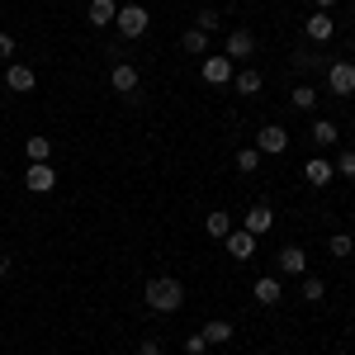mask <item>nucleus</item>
Here are the masks:
<instances>
[{
	"mask_svg": "<svg viewBox=\"0 0 355 355\" xmlns=\"http://www.w3.org/2000/svg\"><path fill=\"white\" fill-rule=\"evenodd\" d=\"M5 85H10L15 95H28V90L38 85V71H33V67H19V62H15V67H5Z\"/></svg>",
	"mask_w": 355,
	"mask_h": 355,
	"instance_id": "obj_11",
	"label": "nucleus"
},
{
	"mask_svg": "<svg viewBox=\"0 0 355 355\" xmlns=\"http://www.w3.org/2000/svg\"><path fill=\"white\" fill-rule=\"evenodd\" d=\"M256 152H261V157H279V152H289V133H284L279 123H266V128L256 133Z\"/></svg>",
	"mask_w": 355,
	"mask_h": 355,
	"instance_id": "obj_5",
	"label": "nucleus"
},
{
	"mask_svg": "<svg viewBox=\"0 0 355 355\" xmlns=\"http://www.w3.org/2000/svg\"><path fill=\"white\" fill-rule=\"evenodd\" d=\"M5 275H10V256L0 251V279H5Z\"/></svg>",
	"mask_w": 355,
	"mask_h": 355,
	"instance_id": "obj_33",
	"label": "nucleus"
},
{
	"mask_svg": "<svg viewBox=\"0 0 355 355\" xmlns=\"http://www.w3.org/2000/svg\"><path fill=\"white\" fill-rule=\"evenodd\" d=\"M223 242H227V256H232V261H251V256H256V237L242 232V227H232Z\"/></svg>",
	"mask_w": 355,
	"mask_h": 355,
	"instance_id": "obj_10",
	"label": "nucleus"
},
{
	"mask_svg": "<svg viewBox=\"0 0 355 355\" xmlns=\"http://www.w3.org/2000/svg\"><path fill=\"white\" fill-rule=\"evenodd\" d=\"M110 85L119 90V95H137L142 76H137V67H128V62H114L110 67Z\"/></svg>",
	"mask_w": 355,
	"mask_h": 355,
	"instance_id": "obj_9",
	"label": "nucleus"
},
{
	"mask_svg": "<svg viewBox=\"0 0 355 355\" xmlns=\"http://www.w3.org/2000/svg\"><path fill=\"white\" fill-rule=\"evenodd\" d=\"M204 232H209V237H227V232H232V218H227V214H223V209H214V214H209V218H204Z\"/></svg>",
	"mask_w": 355,
	"mask_h": 355,
	"instance_id": "obj_21",
	"label": "nucleus"
},
{
	"mask_svg": "<svg viewBox=\"0 0 355 355\" xmlns=\"http://www.w3.org/2000/svg\"><path fill=\"white\" fill-rule=\"evenodd\" d=\"M180 303H185V284L180 279H171V275L147 279V308L152 313H180Z\"/></svg>",
	"mask_w": 355,
	"mask_h": 355,
	"instance_id": "obj_1",
	"label": "nucleus"
},
{
	"mask_svg": "<svg viewBox=\"0 0 355 355\" xmlns=\"http://www.w3.org/2000/svg\"><path fill=\"white\" fill-rule=\"evenodd\" d=\"M232 85H237V95H256V90L266 85V76H261L256 67H242V71H232Z\"/></svg>",
	"mask_w": 355,
	"mask_h": 355,
	"instance_id": "obj_18",
	"label": "nucleus"
},
{
	"mask_svg": "<svg viewBox=\"0 0 355 355\" xmlns=\"http://www.w3.org/2000/svg\"><path fill=\"white\" fill-rule=\"evenodd\" d=\"M327 90L331 95H355V62H327Z\"/></svg>",
	"mask_w": 355,
	"mask_h": 355,
	"instance_id": "obj_4",
	"label": "nucleus"
},
{
	"mask_svg": "<svg viewBox=\"0 0 355 355\" xmlns=\"http://www.w3.org/2000/svg\"><path fill=\"white\" fill-rule=\"evenodd\" d=\"M218 24H223V15L214 10V5H204V10H199V19H194V28H204V33H218Z\"/></svg>",
	"mask_w": 355,
	"mask_h": 355,
	"instance_id": "obj_28",
	"label": "nucleus"
},
{
	"mask_svg": "<svg viewBox=\"0 0 355 355\" xmlns=\"http://www.w3.org/2000/svg\"><path fill=\"white\" fill-rule=\"evenodd\" d=\"M303 33H308L313 43H327L331 33H336V24H331V15H322V10H313V15L303 19Z\"/></svg>",
	"mask_w": 355,
	"mask_h": 355,
	"instance_id": "obj_13",
	"label": "nucleus"
},
{
	"mask_svg": "<svg viewBox=\"0 0 355 355\" xmlns=\"http://www.w3.org/2000/svg\"><path fill=\"white\" fill-rule=\"evenodd\" d=\"M147 24H152V15H147V5H137V0L119 5V15H114V28H119L123 38H142Z\"/></svg>",
	"mask_w": 355,
	"mask_h": 355,
	"instance_id": "obj_2",
	"label": "nucleus"
},
{
	"mask_svg": "<svg viewBox=\"0 0 355 355\" xmlns=\"http://www.w3.org/2000/svg\"><path fill=\"white\" fill-rule=\"evenodd\" d=\"M308 137H313V147H336V142H341V128H336L331 119H318Z\"/></svg>",
	"mask_w": 355,
	"mask_h": 355,
	"instance_id": "obj_19",
	"label": "nucleus"
},
{
	"mask_svg": "<svg viewBox=\"0 0 355 355\" xmlns=\"http://www.w3.org/2000/svg\"><path fill=\"white\" fill-rule=\"evenodd\" d=\"M275 227V214H270V204H251L246 209V218H242V232H251V237H266Z\"/></svg>",
	"mask_w": 355,
	"mask_h": 355,
	"instance_id": "obj_8",
	"label": "nucleus"
},
{
	"mask_svg": "<svg viewBox=\"0 0 355 355\" xmlns=\"http://www.w3.org/2000/svg\"><path fill=\"white\" fill-rule=\"evenodd\" d=\"M351 10H355V0H351Z\"/></svg>",
	"mask_w": 355,
	"mask_h": 355,
	"instance_id": "obj_34",
	"label": "nucleus"
},
{
	"mask_svg": "<svg viewBox=\"0 0 355 355\" xmlns=\"http://www.w3.org/2000/svg\"><path fill=\"white\" fill-rule=\"evenodd\" d=\"M256 53V33L251 28H227V62H246V57Z\"/></svg>",
	"mask_w": 355,
	"mask_h": 355,
	"instance_id": "obj_6",
	"label": "nucleus"
},
{
	"mask_svg": "<svg viewBox=\"0 0 355 355\" xmlns=\"http://www.w3.org/2000/svg\"><path fill=\"white\" fill-rule=\"evenodd\" d=\"M180 48L190 57H204L209 53V33H204V28H185V33H180Z\"/></svg>",
	"mask_w": 355,
	"mask_h": 355,
	"instance_id": "obj_20",
	"label": "nucleus"
},
{
	"mask_svg": "<svg viewBox=\"0 0 355 355\" xmlns=\"http://www.w3.org/2000/svg\"><path fill=\"white\" fill-rule=\"evenodd\" d=\"M303 299H308V303H322V299H327V284H322L318 275H303Z\"/></svg>",
	"mask_w": 355,
	"mask_h": 355,
	"instance_id": "obj_24",
	"label": "nucleus"
},
{
	"mask_svg": "<svg viewBox=\"0 0 355 355\" xmlns=\"http://www.w3.org/2000/svg\"><path fill=\"white\" fill-rule=\"evenodd\" d=\"M232 71H237V67H232V62H227L223 53L204 57V67H199V76H204L209 85H227V81H232Z\"/></svg>",
	"mask_w": 355,
	"mask_h": 355,
	"instance_id": "obj_7",
	"label": "nucleus"
},
{
	"mask_svg": "<svg viewBox=\"0 0 355 355\" xmlns=\"http://www.w3.org/2000/svg\"><path fill=\"white\" fill-rule=\"evenodd\" d=\"M313 5H318L322 15H331V10H336V0H313Z\"/></svg>",
	"mask_w": 355,
	"mask_h": 355,
	"instance_id": "obj_32",
	"label": "nucleus"
},
{
	"mask_svg": "<svg viewBox=\"0 0 355 355\" xmlns=\"http://www.w3.org/2000/svg\"><path fill=\"white\" fill-rule=\"evenodd\" d=\"M289 105H294L299 114L318 110V90H313V85H294V95H289Z\"/></svg>",
	"mask_w": 355,
	"mask_h": 355,
	"instance_id": "obj_22",
	"label": "nucleus"
},
{
	"mask_svg": "<svg viewBox=\"0 0 355 355\" xmlns=\"http://www.w3.org/2000/svg\"><path fill=\"white\" fill-rule=\"evenodd\" d=\"M185 355H209V341H204L199 331H190V336H185Z\"/></svg>",
	"mask_w": 355,
	"mask_h": 355,
	"instance_id": "obj_29",
	"label": "nucleus"
},
{
	"mask_svg": "<svg viewBox=\"0 0 355 355\" xmlns=\"http://www.w3.org/2000/svg\"><path fill=\"white\" fill-rule=\"evenodd\" d=\"M303 180H308L313 190H322V185H331V180H336V171H331L327 157H313V162L303 166Z\"/></svg>",
	"mask_w": 355,
	"mask_h": 355,
	"instance_id": "obj_12",
	"label": "nucleus"
},
{
	"mask_svg": "<svg viewBox=\"0 0 355 355\" xmlns=\"http://www.w3.org/2000/svg\"><path fill=\"white\" fill-rule=\"evenodd\" d=\"M15 57V33H0V62H10Z\"/></svg>",
	"mask_w": 355,
	"mask_h": 355,
	"instance_id": "obj_30",
	"label": "nucleus"
},
{
	"mask_svg": "<svg viewBox=\"0 0 355 355\" xmlns=\"http://www.w3.org/2000/svg\"><path fill=\"white\" fill-rule=\"evenodd\" d=\"M137 355H162V341H157V336H147V341L137 346Z\"/></svg>",
	"mask_w": 355,
	"mask_h": 355,
	"instance_id": "obj_31",
	"label": "nucleus"
},
{
	"mask_svg": "<svg viewBox=\"0 0 355 355\" xmlns=\"http://www.w3.org/2000/svg\"><path fill=\"white\" fill-rule=\"evenodd\" d=\"M251 294H256V303H266V308H270V303L284 299V284H279L275 275H261V279L251 284Z\"/></svg>",
	"mask_w": 355,
	"mask_h": 355,
	"instance_id": "obj_14",
	"label": "nucleus"
},
{
	"mask_svg": "<svg viewBox=\"0 0 355 355\" xmlns=\"http://www.w3.org/2000/svg\"><path fill=\"white\" fill-rule=\"evenodd\" d=\"M24 157H28V162H48V157H53V142H48V137H38V133H33V137L24 142Z\"/></svg>",
	"mask_w": 355,
	"mask_h": 355,
	"instance_id": "obj_23",
	"label": "nucleus"
},
{
	"mask_svg": "<svg viewBox=\"0 0 355 355\" xmlns=\"http://www.w3.org/2000/svg\"><path fill=\"white\" fill-rule=\"evenodd\" d=\"M199 336H204L209 346H227V341H232V322H223V318H209V322L199 327Z\"/></svg>",
	"mask_w": 355,
	"mask_h": 355,
	"instance_id": "obj_17",
	"label": "nucleus"
},
{
	"mask_svg": "<svg viewBox=\"0 0 355 355\" xmlns=\"http://www.w3.org/2000/svg\"><path fill=\"white\" fill-rule=\"evenodd\" d=\"M24 190H28V194H53V190H57V171H53L48 162H28Z\"/></svg>",
	"mask_w": 355,
	"mask_h": 355,
	"instance_id": "obj_3",
	"label": "nucleus"
},
{
	"mask_svg": "<svg viewBox=\"0 0 355 355\" xmlns=\"http://www.w3.org/2000/svg\"><path fill=\"white\" fill-rule=\"evenodd\" d=\"M114 15H119V5H114V0H90V5H85V19H90L95 28H110Z\"/></svg>",
	"mask_w": 355,
	"mask_h": 355,
	"instance_id": "obj_16",
	"label": "nucleus"
},
{
	"mask_svg": "<svg viewBox=\"0 0 355 355\" xmlns=\"http://www.w3.org/2000/svg\"><path fill=\"white\" fill-rule=\"evenodd\" d=\"M331 171H336V175H346V180H355V147H341V157L331 162Z\"/></svg>",
	"mask_w": 355,
	"mask_h": 355,
	"instance_id": "obj_27",
	"label": "nucleus"
},
{
	"mask_svg": "<svg viewBox=\"0 0 355 355\" xmlns=\"http://www.w3.org/2000/svg\"><path fill=\"white\" fill-rule=\"evenodd\" d=\"M275 261H279V270H284V275H299V279L308 275V256H303V246H284Z\"/></svg>",
	"mask_w": 355,
	"mask_h": 355,
	"instance_id": "obj_15",
	"label": "nucleus"
},
{
	"mask_svg": "<svg viewBox=\"0 0 355 355\" xmlns=\"http://www.w3.org/2000/svg\"><path fill=\"white\" fill-rule=\"evenodd\" d=\"M237 171H242V175H256V171H261V152H256V147H242V152H237Z\"/></svg>",
	"mask_w": 355,
	"mask_h": 355,
	"instance_id": "obj_25",
	"label": "nucleus"
},
{
	"mask_svg": "<svg viewBox=\"0 0 355 355\" xmlns=\"http://www.w3.org/2000/svg\"><path fill=\"white\" fill-rule=\"evenodd\" d=\"M327 251L341 261V256H351V251H355V237H351V232H336V237H327Z\"/></svg>",
	"mask_w": 355,
	"mask_h": 355,
	"instance_id": "obj_26",
	"label": "nucleus"
}]
</instances>
